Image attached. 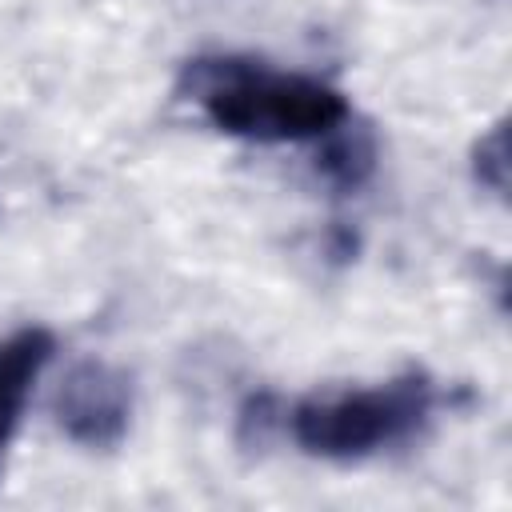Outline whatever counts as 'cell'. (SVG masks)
Wrapping results in <instances>:
<instances>
[{"instance_id": "6da1fadb", "label": "cell", "mask_w": 512, "mask_h": 512, "mask_svg": "<svg viewBox=\"0 0 512 512\" xmlns=\"http://www.w3.org/2000/svg\"><path fill=\"white\" fill-rule=\"evenodd\" d=\"M176 92L192 100L216 132L248 144L324 140L352 116L344 92L328 80L236 52L188 60L180 68Z\"/></svg>"}, {"instance_id": "7a4b0ae2", "label": "cell", "mask_w": 512, "mask_h": 512, "mask_svg": "<svg viewBox=\"0 0 512 512\" xmlns=\"http://www.w3.org/2000/svg\"><path fill=\"white\" fill-rule=\"evenodd\" d=\"M436 412V384L424 372H400L380 384L328 388L280 408V432L316 460H368L408 444Z\"/></svg>"}, {"instance_id": "3957f363", "label": "cell", "mask_w": 512, "mask_h": 512, "mask_svg": "<svg viewBox=\"0 0 512 512\" xmlns=\"http://www.w3.org/2000/svg\"><path fill=\"white\" fill-rule=\"evenodd\" d=\"M132 404V376L124 368L108 360H76L52 392V420L72 444L108 452L128 436Z\"/></svg>"}, {"instance_id": "277c9868", "label": "cell", "mask_w": 512, "mask_h": 512, "mask_svg": "<svg viewBox=\"0 0 512 512\" xmlns=\"http://www.w3.org/2000/svg\"><path fill=\"white\" fill-rule=\"evenodd\" d=\"M52 352H56V340L40 324L16 328L12 336L0 340V460H4V448L20 424V412L36 388L40 372L48 368Z\"/></svg>"}, {"instance_id": "5b68a950", "label": "cell", "mask_w": 512, "mask_h": 512, "mask_svg": "<svg viewBox=\"0 0 512 512\" xmlns=\"http://www.w3.org/2000/svg\"><path fill=\"white\" fill-rule=\"evenodd\" d=\"M320 144V156H316V172L328 188L336 192H360L372 172H376V136L364 128V124H352V116L332 128Z\"/></svg>"}, {"instance_id": "8992f818", "label": "cell", "mask_w": 512, "mask_h": 512, "mask_svg": "<svg viewBox=\"0 0 512 512\" xmlns=\"http://www.w3.org/2000/svg\"><path fill=\"white\" fill-rule=\"evenodd\" d=\"M472 172L476 180L492 192V196H504L508 192V132L504 124H492L480 140H476V152H472Z\"/></svg>"}]
</instances>
